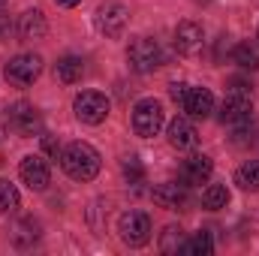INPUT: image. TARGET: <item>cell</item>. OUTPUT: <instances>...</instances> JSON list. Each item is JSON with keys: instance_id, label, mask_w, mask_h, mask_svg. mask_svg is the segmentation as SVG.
<instances>
[{"instance_id": "cell-1", "label": "cell", "mask_w": 259, "mask_h": 256, "mask_svg": "<svg viewBox=\"0 0 259 256\" xmlns=\"http://www.w3.org/2000/svg\"><path fill=\"white\" fill-rule=\"evenodd\" d=\"M61 166L72 181H91L100 172V151L88 142H72L61 151Z\"/></svg>"}, {"instance_id": "cell-2", "label": "cell", "mask_w": 259, "mask_h": 256, "mask_svg": "<svg viewBox=\"0 0 259 256\" xmlns=\"http://www.w3.org/2000/svg\"><path fill=\"white\" fill-rule=\"evenodd\" d=\"M127 64L133 72H154L157 66L163 64V52L151 36H139L133 39L127 49Z\"/></svg>"}, {"instance_id": "cell-3", "label": "cell", "mask_w": 259, "mask_h": 256, "mask_svg": "<svg viewBox=\"0 0 259 256\" xmlns=\"http://www.w3.org/2000/svg\"><path fill=\"white\" fill-rule=\"evenodd\" d=\"M163 121H166V115H163V106L157 100H139L133 106V130H136V136H142V139L157 136L163 130Z\"/></svg>"}, {"instance_id": "cell-4", "label": "cell", "mask_w": 259, "mask_h": 256, "mask_svg": "<svg viewBox=\"0 0 259 256\" xmlns=\"http://www.w3.org/2000/svg\"><path fill=\"white\" fill-rule=\"evenodd\" d=\"M72 109H75V118L81 121V124H103L106 118H109V100H106V94H100V91H81L78 97H75V103H72Z\"/></svg>"}, {"instance_id": "cell-5", "label": "cell", "mask_w": 259, "mask_h": 256, "mask_svg": "<svg viewBox=\"0 0 259 256\" xmlns=\"http://www.w3.org/2000/svg\"><path fill=\"white\" fill-rule=\"evenodd\" d=\"M39 72H42V58H39V55H15L9 64L3 66L6 81L15 84V88L33 84V81L39 78Z\"/></svg>"}, {"instance_id": "cell-6", "label": "cell", "mask_w": 259, "mask_h": 256, "mask_svg": "<svg viewBox=\"0 0 259 256\" xmlns=\"http://www.w3.org/2000/svg\"><path fill=\"white\" fill-rule=\"evenodd\" d=\"M118 232H121V241L130 247H142L151 241V217L142 214V211H127L121 214L118 220Z\"/></svg>"}, {"instance_id": "cell-7", "label": "cell", "mask_w": 259, "mask_h": 256, "mask_svg": "<svg viewBox=\"0 0 259 256\" xmlns=\"http://www.w3.org/2000/svg\"><path fill=\"white\" fill-rule=\"evenodd\" d=\"M250 115H253L250 94H244V91H226V100H223V109H220V121L229 124V127H247Z\"/></svg>"}, {"instance_id": "cell-8", "label": "cell", "mask_w": 259, "mask_h": 256, "mask_svg": "<svg viewBox=\"0 0 259 256\" xmlns=\"http://www.w3.org/2000/svg\"><path fill=\"white\" fill-rule=\"evenodd\" d=\"M127 21H130V12H127L124 3L109 0V3H103V6L97 9V27H100V33H106V36H112V39H118V36L127 30Z\"/></svg>"}, {"instance_id": "cell-9", "label": "cell", "mask_w": 259, "mask_h": 256, "mask_svg": "<svg viewBox=\"0 0 259 256\" xmlns=\"http://www.w3.org/2000/svg\"><path fill=\"white\" fill-rule=\"evenodd\" d=\"M6 124L21 136H36L42 130V115L30 103H15L6 109Z\"/></svg>"}, {"instance_id": "cell-10", "label": "cell", "mask_w": 259, "mask_h": 256, "mask_svg": "<svg viewBox=\"0 0 259 256\" xmlns=\"http://www.w3.org/2000/svg\"><path fill=\"white\" fill-rule=\"evenodd\" d=\"M202 46H205V30L196 21H181L175 27V49H178V55L193 58V55L202 52Z\"/></svg>"}, {"instance_id": "cell-11", "label": "cell", "mask_w": 259, "mask_h": 256, "mask_svg": "<svg viewBox=\"0 0 259 256\" xmlns=\"http://www.w3.org/2000/svg\"><path fill=\"white\" fill-rule=\"evenodd\" d=\"M18 175H21V181H24L30 190H46V187H49V181H52L49 163H46L42 157H36V154H30V157H24V160H21Z\"/></svg>"}, {"instance_id": "cell-12", "label": "cell", "mask_w": 259, "mask_h": 256, "mask_svg": "<svg viewBox=\"0 0 259 256\" xmlns=\"http://www.w3.org/2000/svg\"><path fill=\"white\" fill-rule=\"evenodd\" d=\"M181 109L193 118H208L214 112V97L208 88H187L184 100H181Z\"/></svg>"}, {"instance_id": "cell-13", "label": "cell", "mask_w": 259, "mask_h": 256, "mask_svg": "<svg viewBox=\"0 0 259 256\" xmlns=\"http://www.w3.org/2000/svg\"><path fill=\"white\" fill-rule=\"evenodd\" d=\"M154 202L166 211H184L187 208V187L184 184H160L154 187Z\"/></svg>"}, {"instance_id": "cell-14", "label": "cell", "mask_w": 259, "mask_h": 256, "mask_svg": "<svg viewBox=\"0 0 259 256\" xmlns=\"http://www.w3.org/2000/svg\"><path fill=\"white\" fill-rule=\"evenodd\" d=\"M211 172H214V163H211V157H205V154L187 157L184 166H181V178H184L187 184H205V181L211 178Z\"/></svg>"}, {"instance_id": "cell-15", "label": "cell", "mask_w": 259, "mask_h": 256, "mask_svg": "<svg viewBox=\"0 0 259 256\" xmlns=\"http://www.w3.org/2000/svg\"><path fill=\"white\" fill-rule=\"evenodd\" d=\"M46 30H49V24H46V15L39 9H27L18 15V36L21 39H42Z\"/></svg>"}, {"instance_id": "cell-16", "label": "cell", "mask_w": 259, "mask_h": 256, "mask_svg": "<svg viewBox=\"0 0 259 256\" xmlns=\"http://www.w3.org/2000/svg\"><path fill=\"white\" fill-rule=\"evenodd\" d=\"M9 241H12L15 247H21V250L33 247V244L39 241V223H36L33 217H24V220H18V223L9 229Z\"/></svg>"}, {"instance_id": "cell-17", "label": "cell", "mask_w": 259, "mask_h": 256, "mask_svg": "<svg viewBox=\"0 0 259 256\" xmlns=\"http://www.w3.org/2000/svg\"><path fill=\"white\" fill-rule=\"evenodd\" d=\"M169 142H172L178 151H187V148H193L196 142H199L196 127L187 121V118H175V121L169 124Z\"/></svg>"}, {"instance_id": "cell-18", "label": "cell", "mask_w": 259, "mask_h": 256, "mask_svg": "<svg viewBox=\"0 0 259 256\" xmlns=\"http://www.w3.org/2000/svg\"><path fill=\"white\" fill-rule=\"evenodd\" d=\"M81 72H84V61L81 58H75V55H64L58 66H55V75L64 81V84H75L78 78H81Z\"/></svg>"}, {"instance_id": "cell-19", "label": "cell", "mask_w": 259, "mask_h": 256, "mask_svg": "<svg viewBox=\"0 0 259 256\" xmlns=\"http://www.w3.org/2000/svg\"><path fill=\"white\" fill-rule=\"evenodd\" d=\"M184 229L181 226H166L163 235H160V250L163 253H181L184 250Z\"/></svg>"}, {"instance_id": "cell-20", "label": "cell", "mask_w": 259, "mask_h": 256, "mask_svg": "<svg viewBox=\"0 0 259 256\" xmlns=\"http://www.w3.org/2000/svg\"><path fill=\"white\" fill-rule=\"evenodd\" d=\"M226 202H229L226 184H208L205 193H202V205H205L208 211H220V208H226Z\"/></svg>"}, {"instance_id": "cell-21", "label": "cell", "mask_w": 259, "mask_h": 256, "mask_svg": "<svg viewBox=\"0 0 259 256\" xmlns=\"http://www.w3.org/2000/svg\"><path fill=\"white\" fill-rule=\"evenodd\" d=\"M235 184L241 190H259V160L244 163L238 172H235Z\"/></svg>"}, {"instance_id": "cell-22", "label": "cell", "mask_w": 259, "mask_h": 256, "mask_svg": "<svg viewBox=\"0 0 259 256\" xmlns=\"http://www.w3.org/2000/svg\"><path fill=\"white\" fill-rule=\"evenodd\" d=\"M211 250H214L211 235H208V232H196L190 241H184V250H181V253H187V256H208Z\"/></svg>"}, {"instance_id": "cell-23", "label": "cell", "mask_w": 259, "mask_h": 256, "mask_svg": "<svg viewBox=\"0 0 259 256\" xmlns=\"http://www.w3.org/2000/svg\"><path fill=\"white\" fill-rule=\"evenodd\" d=\"M18 205H21V196L15 190V184H9V181L0 178V214H12Z\"/></svg>"}, {"instance_id": "cell-24", "label": "cell", "mask_w": 259, "mask_h": 256, "mask_svg": "<svg viewBox=\"0 0 259 256\" xmlns=\"http://www.w3.org/2000/svg\"><path fill=\"white\" fill-rule=\"evenodd\" d=\"M235 64L241 66V69H259V49H253L250 42H241V46H235Z\"/></svg>"}, {"instance_id": "cell-25", "label": "cell", "mask_w": 259, "mask_h": 256, "mask_svg": "<svg viewBox=\"0 0 259 256\" xmlns=\"http://www.w3.org/2000/svg\"><path fill=\"white\" fill-rule=\"evenodd\" d=\"M124 175H127L130 184H142V178H145V169H142L139 157H127V160H124Z\"/></svg>"}, {"instance_id": "cell-26", "label": "cell", "mask_w": 259, "mask_h": 256, "mask_svg": "<svg viewBox=\"0 0 259 256\" xmlns=\"http://www.w3.org/2000/svg\"><path fill=\"white\" fill-rule=\"evenodd\" d=\"M42 151H46L49 157H55V160H58V151H61V145H58L52 136H42Z\"/></svg>"}, {"instance_id": "cell-27", "label": "cell", "mask_w": 259, "mask_h": 256, "mask_svg": "<svg viewBox=\"0 0 259 256\" xmlns=\"http://www.w3.org/2000/svg\"><path fill=\"white\" fill-rule=\"evenodd\" d=\"M187 88H190V84H181V81H175V84L169 88L172 100H175V103H181V100H184V94H187Z\"/></svg>"}, {"instance_id": "cell-28", "label": "cell", "mask_w": 259, "mask_h": 256, "mask_svg": "<svg viewBox=\"0 0 259 256\" xmlns=\"http://www.w3.org/2000/svg\"><path fill=\"white\" fill-rule=\"evenodd\" d=\"M55 3H58V6H78L81 0H55Z\"/></svg>"}, {"instance_id": "cell-29", "label": "cell", "mask_w": 259, "mask_h": 256, "mask_svg": "<svg viewBox=\"0 0 259 256\" xmlns=\"http://www.w3.org/2000/svg\"><path fill=\"white\" fill-rule=\"evenodd\" d=\"M3 3H6V0H0V6H3Z\"/></svg>"}, {"instance_id": "cell-30", "label": "cell", "mask_w": 259, "mask_h": 256, "mask_svg": "<svg viewBox=\"0 0 259 256\" xmlns=\"http://www.w3.org/2000/svg\"><path fill=\"white\" fill-rule=\"evenodd\" d=\"M256 39H259V33H256Z\"/></svg>"}]
</instances>
